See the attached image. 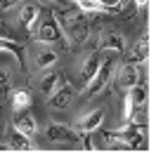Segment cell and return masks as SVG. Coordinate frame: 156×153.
<instances>
[{
	"instance_id": "6da1fadb",
	"label": "cell",
	"mask_w": 156,
	"mask_h": 153,
	"mask_svg": "<svg viewBox=\"0 0 156 153\" xmlns=\"http://www.w3.org/2000/svg\"><path fill=\"white\" fill-rule=\"evenodd\" d=\"M55 17H57L59 26L64 31V36H66L71 42H78V45H83L90 36V24H88V17H85V12L80 10H66V12H55Z\"/></svg>"
},
{
	"instance_id": "7a4b0ae2",
	"label": "cell",
	"mask_w": 156,
	"mask_h": 153,
	"mask_svg": "<svg viewBox=\"0 0 156 153\" xmlns=\"http://www.w3.org/2000/svg\"><path fill=\"white\" fill-rule=\"evenodd\" d=\"M36 38H38L43 45H59V42H64V31H62V26H59L55 12L45 14V19H43V17H38Z\"/></svg>"
},
{
	"instance_id": "3957f363",
	"label": "cell",
	"mask_w": 156,
	"mask_h": 153,
	"mask_svg": "<svg viewBox=\"0 0 156 153\" xmlns=\"http://www.w3.org/2000/svg\"><path fill=\"white\" fill-rule=\"evenodd\" d=\"M114 71H116V59H104V61H102V66H99V71L95 73V78H92L88 85L83 87L85 97H95V94H99V92L107 87V83L111 80Z\"/></svg>"
},
{
	"instance_id": "277c9868",
	"label": "cell",
	"mask_w": 156,
	"mask_h": 153,
	"mask_svg": "<svg viewBox=\"0 0 156 153\" xmlns=\"http://www.w3.org/2000/svg\"><path fill=\"white\" fill-rule=\"evenodd\" d=\"M45 137L52 144H78L80 141V134L76 130H71L69 125H62V123H50L48 130H45Z\"/></svg>"
},
{
	"instance_id": "5b68a950",
	"label": "cell",
	"mask_w": 156,
	"mask_h": 153,
	"mask_svg": "<svg viewBox=\"0 0 156 153\" xmlns=\"http://www.w3.org/2000/svg\"><path fill=\"white\" fill-rule=\"evenodd\" d=\"M71 101H73V87H71V83L59 80L57 87H55V92L48 97V106L55 108V111H62V108H66Z\"/></svg>"
},
{
	"instance_id": "8992f818",
	"label": "cell",
	"mask_w": 156,
	"mask_h": 153,
	"mask_svg": "<svg viewBox=\"0 0 156 153\" xmlns=\"http://www.w3.org/2000/svg\"><path fill=\"white\" fill-rule=\"evenodd\" d=\"M104 123V108H95V111H90L85 118H80L76 123V132L83 137V134H90L95 132V130H99V125Z\"/></svg>"
},
{
	"instance_id": "52a82bcc",
	"label": "cell",
	"mask_w": 156,
	"mask_h": 153,
	"mask_svg": "<svg viewBox=\"0 0 156 153\" xmlns=\"http://www.w3.org/2000/svg\"><path fill=\"white\" fill-rule=\"evenodd\" d=\"M12 125H14V130H17V132L26 134V137H33L36 130H38V123H36V118L29 113V108H26V111H17Z\"/></svg>"
},
{
	"instance_id": "ba28073f",
	"label": "cell",
	"mask_w": 156,
	"mask_h": 153,
	"mask_svg": "<svg viewBox=\"0 0 156 153\" xmlns=\"http://www.w3.org/2000/svg\"><path fill=\"white\" fill-rule=\"evenodd\" d=\"M140 80H142V73H140V64H130L128 61L126 66L121 68V76H118V85L130 90V87L140 85Z\"/></svg>"
},
{
	"instance_id": "9c48e42d",
	"label": "cell",
	"mask_w": 156,
	"mask_h": 153,
	"mask_svg": "<svg viewBox=\"0 0 156 153\" xmlns=\"http://www.w3.org/2000/svg\"><path fill=\"white\" fill-rule=\"evenodd\" d=\"M97 49H111V52H123L126 49V40L118 31H107L97 42Z\"/></svg>"
},
{
	"instance_id": "30bf717a",
	"label": "cell",
	"mask_w": 156,
	"mask_h": 153,
	"mask_svg": "<svg viewBox=\"0 0 156 153\" xmlns=\"http://www.w3.org/2000/svg\"><path fill=\"white\" fill-rule=\"evenodd\" d=\"M147 57H149V40H147V36H142L128 49V61L130 64H142V61H147Z\"/></svg>"
},
{
	"instance_id": "8fae6325",
	"label": "cell",
	"mask_w": 156,
	"mask_h": 153,
	"mask_svg": "<svg viewBox=\"0 0 156 153\" xmlns=\"http://www.w3.org/2000/svg\"><path fill=\"white\" fill-rule=\"evenodd\" d=\"M38 17H40V7H38V5H33V2L24 5V7H21V12H19L21 26H24V29H29V31L36 29V24H38Z\"/></svg>"
},
{
	"instance_id": "7c38bea8",
	"label": "cell",
	"mask_w": 156,
	"mask_h": 153,
	"mask_svg": "<svg viewBox=\"0 0 156 153\" xmlns=\"http://www.w3.org/2000/svg\"><path fill=\"white\" fill-rule=\"evenodd\" d=\"M99 66H102V57H99V54H90V57L85 59V64H83V68H80L83 85H88L90 80L95 78V73L99 71Z\"/></svg>"
},
{
	"instance_id": "4fadbf2b",
	"label": "cell",
	"mask_w": 156,
	"mask_h": 153,
	"mask_svg": "<svg viewBox=\"0 0 156 153\" xmlns=\"http://www.w3.org/2000/svg\"><path fill=\"white\" fill-rule=\"evenodd\" d=\"M57 59L59 57H57V52H55V49L50 47V45H43V47L36 52V66L45 71V68L55 66V64H57Z\"/></svg>"
},
{
	"instance_id": "5bb4252c",
	"label": "cell",
	"mask_w": 156,
	"mask_h": 153,
	"mask_svg": "<svg viewBox=\"0 0 156 153\" xmlns=\"http://www.w3.org/2000/svg\"><path fill=\"white\" fill-rule=\"evenodd\" d=\"M7 146H10V151H33L31 137H26V134H21V132H17V130L10 134Z\"/></svg>"
},
{
	"instance_id": "9a60e30c",
	"label": "cell",
	"mask_w": 156,
	"mask_h": 153,
	"mask_svg": "<svg viewBox=\"0 0 156 153\" xmlns=\"http://www.w3.org/2000/svg\"><path fill=\"white\" fill-rule=\"evenodd\" d=\"M10 99H12V111H26L31 106V94L29 90H12L10 92Z\"/></svg>"
},
{
	"instance_id": "2e32d148",
	"label": "cell",
	"mask_w": 156,
	"mask_h": 153,
	"mask_svg": "<svg viewBox=\"0 0 156 153\" xmlns=\"http://www.w3.org/2000/svg\"><path fill=\"white\" fill-rule=\"evenodd\" d=\"M59 76H62V73L48 71V68H45V73H43V78H40V92H43L45 97H50L52 92H55V87H57V83H59Z\"/></svg>"
},
{
	"instance_id": "e0dca14e",
	"label": "cell",
	"mask_w": 156,
	"mask_h": 153,
	"mask_svg": "<svg viewBox=\"0 0 156 153\" xmlns=\"http://www.w3.org/2000/svg\"><path fill=\"white\" fill-rule=\"evenodd\" d=\"M102 139H104V144H107V148H111V151H130L128 141L121 137V134H116V132H104Z\"/></svg>"
},
{
	"instance_id": "ac0fdd59",
	"label": "cell",
	"mask_w": 156,
	"mask_h": 153,
	"mask_svg": "<svg viewBox=\"0 0 156 153\" xmlns=\"http://www.w3.org/2000/svg\"><path fill=\"white\" fill-rule=\"evenodd\" d=\"M80 12H111L109 7L102 5V0H73Z\"/></svg>"
},
{
	"instance_id": "d6986e66",
	"label": "cell",
	"mask_w": 156,
	"mask_h": 153,
	"mask_svg": "<svg viewBox=\"0 0 156 153\" xmlns=\"http://www.w3.org/2000/svg\"><path fill=\"white\" fill-rule=\"evenodd\" d=\"M0 52H10V54H14V59H17L19 64H24V49H21V45H17L14 40H2L0 38Z\"/></svg>"
},
{
	"instance_id": "ffe728a7",
	"label": "cell",
	"mask_w": 156,
	"mask_h": 153,
	"mask_svg": "<svg viewBox=\"0 0 156 153\" xmlns=\"http://www.w3.org/2000/svg\"><path fill=\"white\" fill-rule=\"evenodd\" d=\"M130 99H133V104H135V108H142V106L147 104V87L144 85H135V87H130Z\"/></svg>"
},
{
	"instance_id": "44dd1931",
	"label": "cell",
	"mask_w": 156,
	"mask_h": 153,
	"mask_svg": "<svg viewBox=\"0 0 156 153\" xmlns=\"http://www.w3.org/2000/svg\"><path fill=\"white\" fill-rule=\"evenodd\" d=\"M12 90H14V87H12V73L7 68H0V99L10 97Z\"/></svg>"
},
{
	"instance_id": "7402d4cb",
	"label": "cell",
	"mask_w": 156,
	"mask_h": 153,
	"mask_svg": "<svg viewBox=\"0 0 156 153\" xmlns=\"http://www.w3.org/2000/svg\"><path fill=\"white\" fill-rule=\"evenodd\" d=\"M133 115H135V104H133L130 94H126V99H123V120H133Z\"/></svg>"
},
{
	"instance_id": "603a6c76",
	"label": "cell",
	"mask_w": 156,
	"mask_h": 153,
	"mask_svg": "<svg viewBox=\"0 0 156 153\" xmlns=\"http://www.w3.org/2000/svg\"><path fill=\"white\" fill-rule=\"evenodd\" d=\"M102 5L109 7L111 12H118V10H121V5H123V0H102Z\"/></svg>"
},
{
	"instance_id": "cb8c5ba5",
	"label": "cell",
	"mask_w": 156,
	"mask_h": 153,
	"mask_svg": "<svg viewBox=\"0 0 156 153\" xmlns=\"http://www.w3.org/2000/svg\"><path fill=\"white\" fill-rule=\"evenodd\" d=\"M14 2H17V0H0V10H10Z\"/></svg>"
},
{
	"instance_id": "d4e9b609",
	"label": "cell",
	"mask_w": 156,
	"mask_h": 153,
	"mask_svg": "<svg viewBox=\"0 0 156 153\" xmlns=\"http://www.w3.org/2000/svg\"><path fill=\"white\" fill-rule=\"evenodd\" d=\"M133 2H135V7H147L149 0H133Z\"/></svg>"
},
{
	"instance_id": "484cf974",
	"label": "cell",
	"mask_w": 156,
	"mask_h": 153,
	"mask_svg": "<svg viewBox=\"0 0 156 153\" xmlns=\"http://www.w3.org/2000/svg\"><path fill=\"white\" fill-rule=\"evenodd\" d=\"M0 151H10V146H7V141H5V144L0 141Z\"/></svg>"
},
{
	"instance_id": "4316f807",
	"label": "cell",
	"mask_w": 156,
	"mask_h": 153,
	"mask_svg": "<svg viewBox=\"0 0 156 153\" xmlns=\"http://www.w3.org/2000/svg\"><path fill=\"white\" fill-rule=\"evenodd\" d=\"M50 2H62V5H66V2H73V0H50Z\"/></svg>"
}]
</instances>
